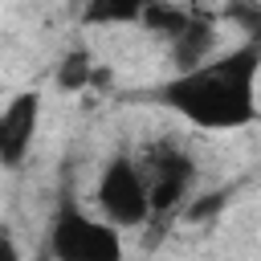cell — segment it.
Returning <instances> with one entry per match:
<instances>
[{
	"label": "cell",
	"instance_id": "8fae6325",
	"mask_svg": "<svg viewBox=\"0 0 261 261\" xmlns=\"http://www.w3.org/2000/svg\"><path fill=\"white\" fill-rule=\"evenodd\" d=\"M224 16H228V20H237L249 37H257V33H261V8H257V0H237V4H228V8H224Z\"/></svg>",
	"mask_w": 261,
	"mask_h": 261
},
{
	"label": "cell",
	"instance_id": "5b68a950",
	"mask_svg": "<svg viewBox=\"0 0 261 261\" xmlns=\"http://www.w3.org/2000/svg\"><path fill=\"white\" fill-rule=\"evenodd\" d=\"M37 126H41V94L37 90L16 94L0 110V163L4 167H20L29 159Z\"/></svg>",
	"mask_w": 261,
	"mask_h": 261
},
{
	"label": "cell",
	"instance_id": "3957f363",
	"mask_svg": "<svg viewBox=\"0 0 261 261\" xmlns=\"http://www.w3.org/2000/svg\"><path fill=\"white\" fill-rule=\"evenodd\" d=\"M135 163H139V175H143V184H147L151 216H155V220H159V216H171V212L184 204V196L192 192V184H196V159H192L179 143H155V147H147L143 159H135Z\"/></svg>",
	"mask_w": 261,
	"mask_h": 261
},
{
	"label": "cell",
	"instance_id": "6da1fadb",
	"mask_svg": "<svg viewBox=\"0 0 261 261\" xmlns=\"http://www.w3.org/2000/svg\"><path fill=\"white\" fill-rule=\"evenodd\" d=\"M257 65L261 45L249 37L224 57H208L196 69L167 77L155 90V102L204 130H241L257 122Z\"/></svg>",
	"mask_w": 261,
	"mask_h": 261
},
{
	"label": "cell",
	"instance_id": "277c9868",
	"mask_svg": "<svg viewBox=\"0 0 261 261\" xmlns=\"http://www.w3.org/2000/svg\"><path fill=\"white\" fill-rule=\"evenodd\" d=\"M94 200H98V212L106 224L114 228H139L151 220V204H147V184L139 175V163L130 155H114L102 175H98V188H94Z\"/></svg>",
	"mask_w": 261,
	"mask_h": 261
},
{
	"label": "cell",
	"instance_id": "8992f818",
	"mask_svg": "<svg viewBox=\"0 0 261 261\" xmlns=\"http://www.w3.org/2000/svg\"><path fill=\"white\" fill-rule=\"evenodd\" d=\"M216 41H220V20H216L212 12H204V8H192L188 24L167 41V45H171V65H175V73L204 65V61L212 57Z\"/></svg>",
	"mask_w": 261,
	"mask_h": 261
},
{
	"label": "cell",
	"instance_id": "7c38bea8",
	"mask_svg": "<svg viewBox=\"0 0 261 261\" xmlns=\"http://www.w3.org/2000/svg\"><path fill=\"white\" fill-rule=\"evenodd\" d=\"M0 261H24V257H20V245L12 241L8 228H0Z\"/></svg>",
	"mask_w": 261,
	"mask_h": 261
},
{
	"label": "cell",
	"instance_id": "52a82bcc",
	"mask_svg": "<svg viewBox=\"0 0 261 261\" xmlns=\"http://www.w3.org/2000/svg\"><path fill=\"white\" fill-rule=\"evenodd\" d=\"M188 16H192V8H184V4H175V0H143L139 24H143L147 33H159V37L171 41V37L188 24Z\"/></svg>",
	"mask_w": 261,
	"mask_h": 261
},
{
	"label": "cell",
	"instance_id": "9c48e42d",
	"mask_svg": "<svg viewBox=\"0 0 261 261\" xmlns=\"http://www.w3.org/2000/svg\"><path fill=\"white\" fill-rule=\"evenodd\" d=\"M90 73H94V57H90L86 49H69V53L57 61L53 82H57V90H65V94H82V90H90Z\"/></svg>",
	"mask_w": 261,
	"mask_h": 261
},
{
	"label": "cell",
	"instance_id": "30bf717a",
	"mask_svg": "<svg viewBox=\"0 0 261 261\" xmlns=\"http://www.w3.org/2000/svg\"><path fill=\"white\" fill-rule=\"evenodd\" d=\"M228 200H232V188H216V192H208V196H196V200L188 204V212H184V216H188L192 224L212 220V216H216V212H220Z\"/></svg>",
	"mask_w": 261,
	"mask_h": 261
},
{
	"label": "cell",
	"instance_id": "ba28073f",
	"mask_svg": "<svg viewBox=\"0 0 261 261\" xmlns=\"http://www.w3.org/2000/svg\"><path fill=\"white\" fill-rule=\"evenodd\" d=\"M139 12H143V0H86L82 24L86 29H94V24H139Z\"/></svg>",
	"mask_w": 261,
	"mask_h": 261
},
{
	"label": "cell",
	"instance_id": "7a4b0ae2",
	"mask_svg": "<svg viewBox=\"0 0 261 261\" xmlns=\"http://www.w3.org/2000/svg\"><path fill=\"white\" fill-rule=\"evenodd\" d=\"M53 261H122V237L114 224L90 216L77 204H61L49 220Z\"/></svg>",
	"mask_w": 261,
	"mask_h": 261
}]
</instances>
